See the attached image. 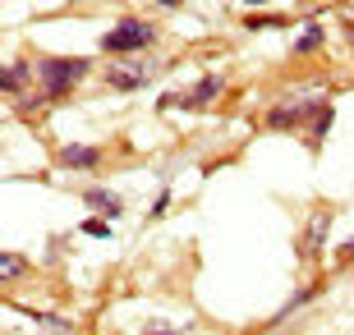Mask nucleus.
<instances>
[{"label":"nucleus","instance_id":"obj_15","mask_svg":"<svg viewBox=\"0 0 354 335\" xmlns=\"http://www.w3.org/2000/svg\"><path fill=\"white\" fill-rule=\"evenodd\" d=\"M143 335H189V326H171V322H147Z\"/></svg>","mask_w":354,"mask_h":335},{"label":"nucleus","instance_id":"obj_8","mask_svg":"<svg viewBox=\"0 0 354 335\" xmlns=\"http://www.w3.org/2000/svg\"><path fill=\"white\" fill-rule=\"evenodd\" d=\"M327 211H313V220H308V234H304V244H299V253H317L322 248V239H327Z\"/></svg>","mask_w":354,"mask_h":335},{"label":"nucleus","instance_id":"obj_18","mask_svg":"<svg viewBox=\"0 0 354 335\" xmlns=\"http://www.w3.org/2000/svg\"><path fill=\"white\" fill-rule=\"evenodd\" d=\"M350 258H354V239H350V244H341V248H336V267H345Z\"/></svg>","mask_w":354,"mask_h":335},{"label":"nucleus","instance_id":"obj_5","mask_svg":"<svg viewBox=\"0 0 354 335\" xmlns=\"http://www.w3.org/2000/svg\"><path fill=\"white\" fill-rule=\"evenodd\" d=\"M147 78H152V69H147V65H111L106 83H111L115 92H133V88H143Z\"/></svg>","mask_w":354,"mask_h":335},{"label":"nucleus","instance_id":"obj_2","mask_svg":"<svg viewBox=\"0 0 354 335\" xmlns=\"http://www.w3.org/2000/svg\"><path fill=\"white\" fill-rule=\"evenodd\" d=\"M152 41H157V28L147 23V19H120L102 37V51L106 55H133V51H147Z\"/></svg>","mask_w":354,"mask_h":335},{"label":"nucleus","instance_id":"obj_11","mask_svg":"<svg viewBox=\"0 0 354 335\" xmlns=\"http://www.w3.org/2000/svg\"><path fill=\"white\" fill-rule=\"evenodd\" d=\"M331 119H336V111L322 102V111H317L313 124H308V142H313V147H322V138H327V129H331Z\"/></svg>","mask_w":354,"mask_h":335},{"label":"nucleus","instance_id":"obj_20","mask_svg":"<svg viewBox=\"0 0 354 335\" xmlns=\"http://www.w3.org/2000/svg\"><path fill=\"white\" fill-rule=\"evenodd\" d=\"M244 5H267V0H244Z\"/></svg>","mask_w":354,"mask_h":335},{"label":"nucleus","instance_id":"obj_19","mask_svg":"<svg viewBox=\"0 0 354 335\" xmlns=\"http://www.w3.org/2000/svg\"><path fill=\"white\" fill-rule=\"evenodd\" d=\"M157 5H171V10H175V5H180V0H157Z\"/></svg>","mask_w":354,"mask_h":335},{"label":"nucleus","instance_id":"obj_17","mask_svg":"<svg viewBox=\"0 0 354 335\" xmlns=\"http://www.w3.org/2000/svg\"><path fill=\"white\" fill-rule=\"evenodd\" d=\"M83 234H92V239H106V234H111V225H106V220H97V216H88V220H83Z\"/></svg>","mask_w":354,"mask_h":335},{"label":"nucleus","instance_id":"obj_1","mask_svg":"<svg viewBox=\"0 0 354 335\" xmlns=\"http://www.w3.org/2000/svg\"><path fill=\"white\" fill-rule=\"evenodd\" d=\"M88 60H79V55H46V60H37V97H28V102H19L24 111H32L37 102H55V97H65V92H74L83 83V74H88Z\"/></svg>","mask_w":354,"mask_h":335},{"label":"nucleus","instance_id":"obj_4","mask_svg":"<svg viewBox=\"0 0 354 335\" xmlns=\"http://www.w3.org/2000/svg\"><path fill=\"white\" fill-rule=\"evenodd\" d=\"M221 88H225V78H203V83H198L194 92H184V97H161V111H171V106H189V111H194V106H207Z\"/></svg>","mask_w":354,"mask_h":335},{"label":"nucleus","instance_id":"obj_13","mask_svg":"<svg viewBox=\"0 0 354 335\" xmlns=\"http://www.w3.org/2000/svg\"><path fill=\"white\" fill-rule=\"evenodd\" d=\"M24 271H28L24 253H5V258H0V276H5V280H19Z\"/></svg>","mask_w":354,"mask_h":335},{"label":"nucleus","instance_id":"obj_7","mask_svg":"<svg viewBox=\"0 0 354 335\" xmlns=\"http://www.w3.org/2000/svg\"><path fill=\"white\" fill-rule=\"evenodd\" d=\"M83 202L97 207V211H106L111 220H115L120 211H124V198H120V193H106V189H88V193H83Z\"/></svg>","mask_w":354,"mask_h":335},{"label":"nucleus","instance_id":"obj_9","mask_svg":"<svg viewBox=\"0 0 354 335\" xmlns=\"http://www.w3.org/2000/svg\"><path fill=\"white\" fill-rule=\"evenodd\" d=\"M28 74H37V65H24V60H19V65H10L5 74H0V88L10 92V97H19L24 83H28Z\"/></svg>","mask_w":354,"mask_h":335},{"label":"nucleus","instance_id":"obj_3","mask_svg":"<svg viewBox=\"0 0 354 335\" xmlns=\"http://www.w3.org/2000/svg\"><path fill=\"white\" fill-rule=\"evenodd\" d=\"M322 111V102H295V106H276V111H267V124L272 129H299V124H313V115Z\"/></svg>","mask_w":354,"mask_h":335},{"label":"nucleus","instance_id":"obj_6","mask_svg":"<svg viewBox=\"0 0 354 335\" xmlns=\"http://www.w3.org/2000/svg\"><path fill=\"white\" fill-rule=\"evenodd\" d=\"M60 166H69V170H92V166H102V147H65L60 152Z\"/></svg>","mask_w":354,"mask_h":335},{"label":"nucleus","instance_id":"obj_16","mask_svg":"<svg viewBox=\"0 0 354 335\" xmlns=\"http://www.w3.org/2000/svg\"><path fill=\"white\" fill-rule=\"evenodd\" d=\"M286 19H276V14H249V28L258 32V28H281Z\"/></svg>","mask_w":354,"mask_h":335},{"label":"nucleus","instance_id":"obj_10","mask_svg":"<svg viewBox=\"0 0 354 335\" xmlns=\"http://www.w3.org/2000/svg\"><path fill=\"white\" fill-rule=\"evenodd\" d=\"M14 312H24V317H32V322H41V326H51L55 335H69L74 326L65 322V317H51V312H41V308H24V303H14Z\"/></svg>","mask_w":354,"mask_h":335},{"label":"nucleus","instance_id":"obj_14","mask_svg":"<svg viewBox=\"0 0 354 335\" xmlns=\"http://www.w3.org/2000/svg\"><path fill=\"white\" fill-rule=\"evenodd\" d=\"M317 46H322V28H308V32L295 41V55H313Z\"/></svg>","mask_w":354,"mask_h":335},{"label":"nucleus","instance_id":"obj_12","mask_svg":"<svg viewBox=\"0 0 354 335\" xmlns=\"http://www.w3.org/2000/svg\"><path fill=\"white\" fill-rule=\"evenodd\" d=\"M313 294H317V285H304V289H295V294H290V303H286L281 312H276V322H286L290 312H295V308H304V303H308Z\"/></svg>","mask_w":354,"mask_h":335},{"label":"nucleus","instance_id":"obj_21","mask_svg":"<svg viewBox=\"0 0 354 335\" xmlns=\"http://www.w3.org/2000/svg\"><path fill=\"white\" fill-rule=\"evenodd\" d=\"M345 32H350V41H354V23H350V28H345Z\"/></svg>","mask_w":354,"mask_h":335}]
</instances>
